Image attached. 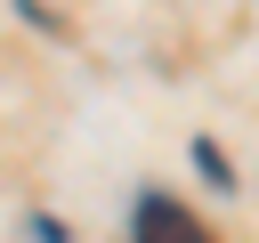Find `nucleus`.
Wrapping results in <instances>:
<instances>
[{
    "label": "nucleus",
    "mask_w": 259,
    "mask_h": 243,
    "mask_svg": "<svg viewBox=\"0 0 259 243\" xmlns=\"http://www.w3.org/2000/svg\"><path fill=\"white\" fill-rule=\"evenodd\" d=\"M130 235H138V243H210V227H202V219H186L170 194H146V202H138V219H130Z\"/></svg>",
    "instance_id": "obj_1"
}]
</instances>
